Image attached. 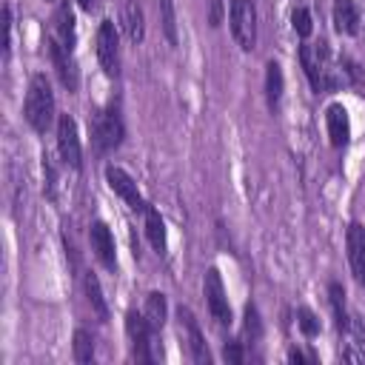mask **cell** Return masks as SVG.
<instances>
[{"label": "cell", "mask_w": 365, "mask_h": 365, "mask_svg": "<svg viewBox=\"0 0 365 365\" xmlns=\"http://www.w3.org/2000/svg\"><path fill=\"white\" fill-rule=\"evenodd\" d=\"M23 114H26V123L37 134H46L51 128V123H54V91H51V83H48V77L43 71H37L29 80Z\"/></svg>", "instance_id": "obj_1"}, {"label": "cell", "mask_w": 365, "mask_h": 365, "mask_svg": "<svg viewBox=\"0 0 365 365\" xmlns=\"http://www.w3.org/2000/svg\"><path fill=\"white\" fill-rule=\"evenodd\" d=\"M88 125H91V143H94L97 154H108V151L123 145L125 125H123V117H120L117 106H106V108L94 111Z\"/></svg>", "instance_id": "obj_2"}, {"label": "cell", "mask_w": 365, "mask_h": 365, "mask_svg": "<svg viewBox=\"0 0 365 365\" xmlns=\"http://www.w3.org/2000/svg\"><path fill=\"white\" fill-rule=\"evenodd\" d=\"M228 26L231 37L242 51H251L257 46V11L251 0H231L228 3Z\"/></svg>", "instance_id": "obj_3"}, {"label": "cell", "mask_w": 365, "mask_h": 365, "mask_svg": "<svg viewBox=\"0 0 365 365\" xmlns=\"http://www.w3.org/2000/svg\"><path fill=\"white\" fill-rule=\"evenodd\" d=\"M202 291H205V305L211 311V319L217 325H231L234 317H231V302L225 297V285H222V277L217 268H208L205 271V279H202Z\"/></svg>", "instance_id": "obj_4"}, {"label": "cell", "mask_w": 365, "mask_h": 365, "mask_svg": "<svg viewBox=\"0 0 365 365\" xmlns=\"http://www.w3.org/2000/svg\"><path fill=\"white\" fill-rule=\"evenodd\" d=\"M125 334L131 339V354L137 362H154V354H151V342H154V328L151 322L145 319V314L140 311H128L125 314Z\"/></svg>", "instance_id": "obj_5"}, {"label": "cell", "mask_w": 365, "mask_h": 365, "mask_svg": "<svg viewBox=\"0 0 365 365\" xmlns=\"http://www.w3.org/2000/svg\"><path fill=\"white\" fill-rule=\"evenodd\" d=\"M57 151L60 160L66 165H71L74 171L83 168V145H80V131L71 114H60L57 117Z\"/></svg>", "instance_id": "obj_6"}, {"label": "cell", "mask_w": 365, "mask_h": 365, "mask_svg": "<svg viewBox=\"0 0 365 365\" xmlns=\"http://www.w3.org/2000/svg\"><path fill=\"white\" fill-rule=\"evenodd\" d=\"M97 60H100V68L106 71V77H117L120 74V34L114 29L111 20H103L100 29H97Z\"/></svg>", "instance_id": "obj_7"}, {"label": "cell", "mask_w": 365, "mask_h": 365, "mask_svg": "<svg viewBox=\"0 0 365 365\" xmlns=\"http://www.w3.org/2000/svg\"><path fill=\"white\" fill-rule=\"evenodd\" d=\"M106 182H108V188H111L131 211H145V208H148V202L143 200V194H140V188H137V182H134V177H131L125 168H120V165H106Z\"/></svg>", "instance_id": "obj_8"}, {"label": "cell", "mask_w": 365, "mask_h": 365, "mask_svg": "<svg viewBox=\"0 0 365 365\" xmlns=\"http://www.w3.org/2000/svg\"><path fill=\"white\" fill-rule=\"evenodd\" d=\"M177 319H180V334H182V342L188 345L191 359H194L197 365H208V362H211V354H208L205 336H202V331H200V325H197L191 308L180 305V308H177Z\"/></svg>", "instance_id": "obj_9"}, {"label": "cell", "mask_w": 365, "mask_h": 365, "mask_svg": "<svg viewBox=\"0 0 365 365\" xmlns=\"http://www.w3.org/2000/svg\"><path fill=\"white\" fill-rule=\"evenodd\" d=\"M48 57H51V66L60 77V83L74 94L77 86H80V71H77V60H74V51H68L66 46H60L51 34H48Z\"/></svg>", "instance_id": "obj_10"}, {"label": "cell", "mask_w": 365, "mask_h": 365, "mask_svg": "<svg viewBox=\"0 0 365 365\" xmlns=\"http://www.w3.org/2000/svg\"><path fill=\"white\" fill-rule=\"evenodd\" d=\"M88 240H91V251L94 257L103 262V268L114 271L117 268V248H114V234L103 220H94L88 228Z\"/></svg>", "instance_id": "obj_11"}, {"label": "cell", "mask_w": 365, "mask_h": 365, "mask_svg": "<svg viewBox=\"0 0 365 365\" xmlns=\"http://www.w3.org/2000/svg\"><path fill=\"white\" fill-rule=\"evenodd\" d=\"M325 128H328V140H331L334 148L348 145V140H351V117H348V108L342 103H331L325 108Z\"/></svg>", "instance_id": "obj_12"}, {"label": "cell", "mask_w": 365, "mask_h": 365, "mask_svg": "<svg viewBox=\"0 0 365 365\" xmlns=\"http://www.w3.org/2000/svg\"><path fill=\"white\" fill-rule=\"evenodd\" d=\"M345 240H348V262H351L354 279L362 285L365 282V225L351 222Z\"/></svg>", "instance_id": "obj_13"}, {"label": "cell", "mask_w": 365, "mask_h": 365, "mask_svg": "<svg viewBox=\"0 0 365 365\" xmlns=\"http://www.w3.org/2000/svg\"><path fill=\"white\" fill-rule=\"evenodd\" d=\"M123 31L128 37L131 46H140L145 40V14H143V6L140 0H123Z\"/></svg>", "instance_id": "obj_14"}, {"label": "cell", "mask_w": 365, "mask_h": 365, "mask_svg": "<svg viewBox=\"0 0 365 365\" xmlns=\"http://www.w3.org/2000/svg\"><path fill=\"white\" fill-rule=\"evenodd\" d=\"M51 37H54L60 46H66L68 51H74L77 31H74V11H71V3H68V0H63V3L57 6V11H54V31H51Z\"/></svg>", "instance_id": "obj_15"}, {"label": "cell", "mask_w": 365, "mask_h": 365, "mask_svg": "<svg viewBox=\"0 0 365 365\" xmlns=\"http://www.w3.org/2000/svg\"><path fill=\"white\" fill-rule=\"evenodd\" d=\"M342 359L345 362H365V325L351 317V325L348 331L342 334Z\"/></svg>", "instance_id": "obj_16"}, {"label": "cell", "mask_w": 365, "mask_h": 365, "mask_svg": "<svg viewBox=\"0 0 365 365\" xmlns=\"http://www.w3.org/2000/svg\"><path fill=\"white\" fill-rule=\"evenodd\" d=\"M331 17H334V29L339 34H356L359 31V9L354 0H334Z\"/></svg>", "instance_id": "obj_17"}, {"label": "cell", "mask_w": 365, "mask_h": 365, "mask_svg": "<svg viewBox=\"0 0 365 365\" xmlns=\"http://www.w3.org/2000/svg\"><path fill=\"white\" fill-rule=\"evenodd\" d=\"M143 214H145V237H148L151 248H154L157 254H165V248H168V234H165V220H163V214H160L154 205H148Z\"/></svg>", "instance_id": "obj_18"}, {"label": "cell", "mask_w": 365, "mask_h": 365, "mask_svg": "<svg viewBox=\"0 0 365 365\" xmlns=\"http://www.w3.org/2000/svg\"><path fill=\"white\" fill-rule=\"evenodd\" d=\"M282 91H285V74H282V66H279L277 60H268V63H265V103H268L271 111L279 106Z\"/></svg>", "instance_id": "obj_19"}, {"label": "cell", "mask_w": 365, "mask_h": 365, "mask_svg": "<svg viewBox=\"0 0 365 365\" xmlns=\"http://www.w3.org/2000/svg\"><path fill=\"white\" fill-rule=\"evenodd\" d=\"M328 299H331V311H334V325H336V334L342 336L351 325V314H348V305H345V288L339 282H328Z\"/></svg>", "instance_id": "obj_20"}, {"label": "cell", "mask_w": 365, "mask_h": 365, "mask_svg": "<svg viewBox=\"0 0 365 365\" xmlns=\"http://www.w3.org/2000/svg\"><path fill=\"white\" fill-rule=\"evenodd\" d=\"M83 288H86V297H88V305H91V311L106 322L108 319V302H106V297H103V288H100V279H97V274H91V271H86V277H83Z\"/></svg>", "instance_id": "obj_21"}, {"label": "cell", "mask_w": 365, "mask_h": 365, "mask_svg": "<svg viewBox=\"0 0 365 365\" xmlns=\"http://www.w3.org/2000/svg\"><path fill=\"white\" fill-rule=\"evenodd\" d=\"M143 314H145V319L151 322V328H154V331H163V325H165V317H168V302H165V294H160V291H151V294L145 297Z\"/></svg>", "instance_id": "obj_22"}, {"label": "cell", "mask_w": 365, "mask_h": 365, "mask_svg": "<svg viewBox=\"0 0 365 365\" xmlns=\"http://www.w3.org/2000/svg\"><path fill=\"white\" fill-rule=\"evenodd\" d=\"M74 362H80V365L94 362V336L86 328L74 331Z\"/></svg>", "instance_id": "obj_23"}, {"label": "cell", "mask_w": 365, "mask_h": 365, "mask_svg": "<svg viewBox=\"0 0 365 365\" xmlns=\"http://www.w3.org/2000/svg\"><path fill=\"white\" fill-rule=\"evenodd\" d=\"M160 6V20H163V31L165 40L171 46H177V14H174V0H157Z\"/></svg>", "instance_id": "obj_24"}, {"label": "cell", "mask_w": 365, "mask_h": 365, "mask_svg": "<svg viewBox=\"0 0 365 365\" xmlns=\"http://www.w3.org/2000/svg\"><path fill=\"white\" fill-rule=\"evenodd\" d=\"M242 331H245V339L248 342H259L262 339V319H259V311L257 305H245V322H242Z\"/></svg>", "instance_id": "obj_25"}, {"label": "cell", "mask_w": 365, "mask_h": 365, "mask_svg": "<svg viewBox=\"0 0 365 365\" xmlns=\"http://www.w3.org/2000/svg\"><path fill=\"white\" fill-rule=\"evenodd\" d=\"M297 325H299V331H302L308 339L319 334V319H317V314H314L311 308H305V305L297 308Z\"/></svg>", "instance_id": "obj_26"}, {"label": "cell", "mask_w": 365, "mask_h": 365, "mask_svg": "<svg viewBox=\"0 0 365 365\" xmlns=\"http://www.w3.org/2000/svg\"><path fill=\"white\" fill-rule=\"evenodd\" d=\"M291 23H294V31H297L302 40L311 37V31H314V20H311V11H308L305 6H297V9H294Z\"/></svg>", "instance_id": "obj_27"}, {"label": "cell", "mask_w": 365, "mask_h": 365, "mask_svg": "<svg viewBox=\"0 0 365 365\" xmlns=\"http://www.w3.org/2000/svg\"><path fill=\"white\" fill-rule=\"evenodd\" d=\"M43 191L48 200H54V188H57V168H54V160L48 154H43Z\"/></svg>", "instance_id": "obj_28"}, {"label": "cell", "mask_w": 365, "mask_h": 365, "mask_svg": "<svg viewBox=\"0 0 365 365\" xmlns=\"http://www.w3.org/2000/svg\"><path fill=\"white\" fill-rule=\"evenodd\" d=\"M222 356L228 359V362H234V365H240L242 359H245V354H242V345L240 342H225V348H222Z\"/></svg>", "instance_id": "obj_29"}, {"label": "cell", "mask_w": 365, "mask_h": 365, "mask_svg": "<svg viewBox=\"0 0 365 365\" xmlns=\"http://www.w3.org/2000/svg\"><path fill=\"white\" fill-rule=\"evenodd\" d=\"M220 9H222V3L211 0V26H220Z\"/></svg>", "instance_id": "obj_30"}, {"label": "cell", "mask_w": 365, "mask_h": 365, "mask_svg": "<svg viewBox=\"0 0 365 365\" xmlns=\"http://www.w3.org/2000/svg\"><path fill=\"white\" fill-rule=\"evenodd\" d=\"M74 3H77L83 11H91V9H94V0H74Z\"/></svg>", "instance_id": "obj_31"}]
</instances>
